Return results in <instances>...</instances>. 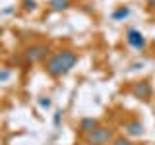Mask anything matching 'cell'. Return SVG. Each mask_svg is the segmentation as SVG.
<instances>
[{"label":"cell","instance_id":"obj_1","mask_svg":"<svg viewBox=\"0 0 155 145\" xmlns=\"http://www.w3.org/2000/svg\"><path fill=\"white\" fill-rule=\"evenodd\" d=\"M78 64V52L64 48V50H58L54 54H51L45 62V70L51 77H62Z\"/></svg>","mask_w":155,"mask_h":145},{"label":"cell","instance_id":"obj_2","mask_svg":"<svg viewBox=\"0 0 155 145\" xmlns=\"http://www.w3.org/2000/svg\"><path fill=\"white\" fill-rule=\"evenodd\" d=\"M113 139H114V134H113V128H109V126H99L89 135H85L87 145H110Z\"/></svg>","mask_w":155,"mask_h":145},{"label":"cell","instance_id":"obj_3","mask_svg":"<svg viewBox=\"0 0 155 145\" xmlns=\"http://www.w3.org/2000/svg\"><path fill=\"white\" fill-rule=\"evenodd\" d=\"M51 54V50H48L47 45H43V43H35V45L27 47L25 52H23V56H25L27 62H31V64H35V62H43L47 60V56Z\"/></svg>","mask_w":155,"mask_h":145},{"label":"cell","instance_id":"obj_4","mask_svg":"<svg viewBox=\"0 0 155 145\" xmlns=\"http://www.w3.org/2000/svg\"><path fill=\"white\" fill-rule=\"evenodd\" d=\"M124 39H126V43H128V47H132L134 50H145V47H147V41H145L143 33L138 31V29H134V27L126 29Z\"/></svg>","mask_w":155,"mask_h":145},{"label":"cell","instance_id":"obj_5","mask_svg":"<svg viewBox=\"0 0 155 145\" xmlns=\"http://www.w3.org/2000/svg\"><path fill=\"white\" fill-rule=\"evenodd\" d=\"M130 93H132L136 99L149 101V97H151V83H149V81H138V83L132 85Z\"/></svg>","mask_w":155,"mask_h":145},{"label":"cell","instance_id":"obj_6","mask_svg":"<svg viewBox=\"0 0 155 145\" xmlns=\"http://www.w3.org/2000/svg\"><path fill=\"white\" fill-rule=\"evenodd\" d=\"M99 120L97 118H93V116H84V118L78 122V132L80 134H84V135H89L93 130H97L99 128Z\"/></svg>","mask_w":155,"mask_h":145},{"label":"cell","instance_id":"obj_7","mask_svg":"<svg viewBox=\"0 0 155 145\" xmlns=\"http://www.w3.org/2000/svg\"><path fill=\"white\" fill-rule=\"evenodd\" d=\"M124 132L128 137H140V135L143 134V124L140 122V120H128V122L124 124Z\"/></svg>","mask_w":155,"mask_h":145},{"label":"cell","instance_id":"obj_8","mask_svg":"<svg viewBox=\"0 0 155 145\" xmlns=\"http://www.w3.org/2000/svg\"><path fill=\"white\" fill-rule=\"evenodd\" d=\"M128 16H130V8H128V6H118L113 14H110L113 21H124Z\"/></svg>","mask_w":155,"mask_h":145},{"label":"cell","instance_id":"obj_9","mask_svg":"<svg viewBox=\"0 0 155 145\" xmlns=\"http://www.w3.org/2000/svg\"><path fill=\"white\" fill-rule=\"evenodd\" d=\"M48 6H51L52 12H66L70 8V0H51Z\"/></svg>","mask_w":155,"mask_h":145},{"label":"cell","instance_id":"obj_10","mask_svg":"<svg viewBox=\"0 0 155 145\" xmlns=\"http://www.w3.org/2000/svg\"><path fill=\"white\" fill-rule=\"evenodd\" d=\"M110 145H134L132 141H130V137H114L113 141H110Z\"/></svg>","mask_w":155,"mask_h":145},{"label":"cell","instance_id":"obj_11","mask_svg":"<svg viewBox=\"0 0 155 145\" xmlns=\"http://www.w3.org/2000/svg\"><path fill=\"white\" fill-rule=\"evenodd\" d=\"M37 105L41 106V108H51L52 101L48 99V97H39V99H37Z\"/></svg>","mask_w":155,"mask_h":145},{"label":"cell","instance_id":"obj_12","mask_svg":"<svg viewBox=\"0 0 155 145\" xmlns=\"http://www.w3.org/2000/svg\"><path fill=\"white\" fill-rule=\"evenodd\" d=\"M21 4H23V10H25V12H33V10L37 8L35 0H21Z\"/></svg>","mask_w":155,"mask_h":145},{"label":"cell","instance_id":"obj_13","mask_svg":"<svg viewBox=\"0 0 155 145\" xmlns=\"http://www.w3.org/2000/svg\"><path fill=\"white\" fill-rule=\"evenodd\" d=\"M10 70H0V83H4V81H8L10 79Z\"/></svg>","mask_w":155,"mask_h":145},{"label":"cell","instance_id":"obj_14","mask_svg":"<svg viewBox=\"0 0 155 145\" xmlns=\"http://www.w3.org/2000/svg\"><path fill=\"white\" fill-rule=\"evenodd\" d=\"M60 118H62V110H56L54 112V126L60 124Z\"/></svg>","mask_w":155,"mask_h":145},{"label":"cell","instance_id":"obj_15","mask_svg":"<svg viewBox=\"0 0 155 145\" xmlns=\"http://www.w3.org/2000/svg\"><path fill=\"white\" fill-rule=\"evenodd\" d=\"M149 6H151V8L155 10V0H149Z\"/></svg>","mask_w":155,"mask_h":145},{"label":"cell","instance_id":"obj_16","mask_svg":"<svg viewBox=\"0 0 155 145\" xmlns=\"http://www.w3.org/2000/svg\"><path fill=\"white\" fill-rule=\"evenodd\" d=\"M153 48H155V41H153Z\"/></svg>","mask_w":155,"mask_h":145}]
</instances>
